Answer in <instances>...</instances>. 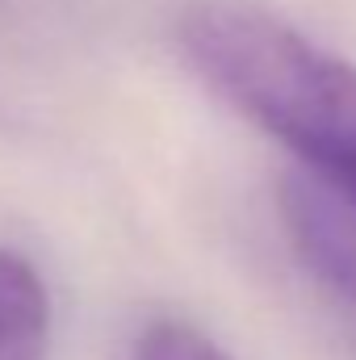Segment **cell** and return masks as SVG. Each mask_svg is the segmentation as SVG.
Returning <instances> with one entry per match:
<instances>
[{
    "mask_svg": "<svg viewBox=\"0 0 356 360\" xmlns=\"http://www.w3.org/2000/svg\"><path fill=\"white\" fill-rule=\"evenodd\" d=\"M180 51L235 113L356 201V63L239 4L184 13Z\"/></svg>",
    "mask_w": 356,
    "mask_h": 360,
    "instance_id": "1",
    "label": "cell"
},
{
    "mask_svg": "<svg viewBox=\"0 0 356 360\" xmlns=\"http://www.w3.org/2000/svg\"><path fill=\"white\" fill-rule=\"evenodd\" d=\"M281 218L302 264L336 293L356 297V201L327 176L298 168L281 184Z\"/></svg>",
    "mask_w": 356,
    "mask_h": 360,
    "instance_id": "2",
    "label": "cell"
},
{
    "mask_svg": "<svg viewBox=\"0 0 356 360\" xmlns=\"http://www.w3.org/2000/svg\"><path fill=\"white\" fill-rule=\"evenodd\" d=\"M51 297L30 260L0 248V360H46Z\"/></svg>",
    "mask_w": 356,
    "mask_h": 360,
    "instance_id": "3",
    "label": "cell"
},
{
    "mask_svg": "<svg viewBox=\"0 0 356 360\" xmlns=\"http://www.w3.org/2000/svg\"><path fill=\"white\" fill-rule=\"evenodd\" d=\"M134 360H231V356L210 335H201L197 327H189L180 319H160L139 335Z\"/></svg>",
    "mask_w": 356,
    "mask_h": 360,
    "instance_id": "4",
    "label": "cell"
}]
</instances>
